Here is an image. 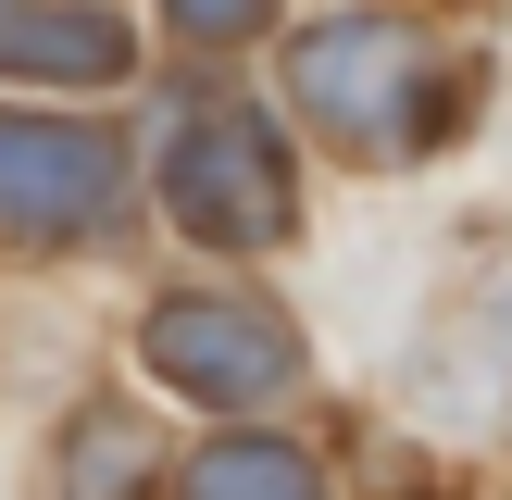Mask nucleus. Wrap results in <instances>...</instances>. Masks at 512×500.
Here are the masks:
<instances>
[{
    "label": "nucleus",
    "mask_w": 512,
    "mask_h": 500,
    "mask_svg": "<svg viewBox=\"0 0 512 500\" xmlns=\"http://www.w3.org/2000/svg\"><path fill=\"white\" fill-rule=\"evenodd\" d=\"M125 200V138L88 113H0V238L13 250H75Z\"/></svg>",
    "instance_id": "obj_3"
},
{
    "label": "nucleus",
    "mask_w": 512,
    "mask_h": 500,
    "mask_svg": "<svg viewBox=\"0 0 512 500\" xmlns=\"http://www.w3.org/2000/svg\"><path fill=\"white\" fill-rule=\"evenodd\" d=\"M63 500H150V425L138 413H75V438H63Z\"/></svg>",
    "instance_id": "obj_7"
},
{
    "label": "nucleus",
    "mask_w": 512,
    "mask_h": 500,
    "mask_svg": "<svg viewBox=\"0 0 512 500\" xmlns=\"http://www.w3.org/2000/svg\"><path fill=\"white\" fill-rule=\"evenodd\" d=\"M138 363L163 375V388H188V400L250 413V400H275L300 375V325L275 313V300H238V288H175V300L138 313Z\"/></svg>",
    "instance_id": "obj_4"
},
{
    "label": "nucleus",
    "mask_w": 512,
    "mask_h": 500,
    "mask_svg": "<svg viewBox=\"0 0 512 500\" xmlns=\"http://www.w3.org/2000/svg\"><path fill=\"white\" fill-rule=\"evenodd\" d=\"M138 63L100 0H0V75H50V88H113Z\"/></svg>",
    "instance_id": "obj_5"
},
{
    "label": "nucleus",
    "mask_w": 512,
    "mask_h": 500,
    "mask_svg": "<svg viewBox=\"0 0 512 500\" xmlns=\"http://www.w3.org/2000/svg\"><path fill=\"white\" fill-rule=\"evenodd\" d=\"M175 500H325V475L300 463L288 438H250L238 425V438H213L188 475H175Z\"/></svg>",
    "instance_id": "obj_6"
},
{
    "label": "nucleus",
    "mask_w": 512,
    "mask_h": 500,
    "mask_svg": "<svg viewBox=\"0 0 512 500\" xmlns=\"http://www.w3.org/2000/svg\"><path fill=\"white\" fill-rule=\"evenodd\" d=\"M288 100L350 163H413L450 125V63L413 13H325L288 38Z\"/></svg>",
    "instance_id": "obj_1"
},
{
    "label": "nucleus",
    "mask_w": 512,
    "mask_h": 500,
    "mask_svg": "<svg viewBox=\"0 0 512 500\" xmlns=\"http://www.w3.org/2000/svg\"><path fill=\"white\" fill-rule=\"evenodd\" d=\"M163 200L188 238L213 250H275L300 225V175H288V138H275L250 100H200L163 150Z\"/></svg>",
    "instance_id": "obj_2"
},
{
    "label": "nucleus",
    "mask_w": 512,
    "mask_h": 500,
    "mask_svg": "<svg viewBox=\"0 0 512 500\" xmlns=\"http://www.w3.org/2000/svg\"><path fill=\"white\" fill-rule=\"evenodd\" d=\"M188 38H250V25H275V0H163Z\"/></svg>",
    "instance_id": "obj_8"
}]
</instances>
